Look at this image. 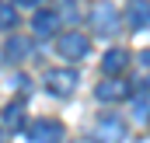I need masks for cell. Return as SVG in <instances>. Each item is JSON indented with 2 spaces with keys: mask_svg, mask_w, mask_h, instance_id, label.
I'll return each mask as SVG.
<instances>
[{
  "mask_svg": "<svg viewBox=\"0 0 150 143\" xmlns=\"http://www.w3.org/2000/svg\"><path fill=\"white\" fill-rule=\"evenodd\" d=\"M87 21H91V28H94L98 35H115V28H119V11H115V4H108V0H98V4H91Z\"/></svg>",
  "mask_w": 150,
  "mask_h": 143,
  "instance_id": "1",
  "label": "cell"
},
{
  "mask_svg": "<svg viewBox=\"0 0 150 143\" xmlns=\"http://www.w3.org/2000/svg\"><path fill=\"white\" fill-rule=\"evenodd\" d=\"M45 91L52 94V98H74L77 91V70H49L45 73Z\"/></svg>",
  "mask_w": 150,
  "mask_h": 143,
  "instance_id": "2",
  "label": "cell"
},
{
  "mask_svg": "<svg viewBox=\"0 0 150 143\" xmlns=\"http://www.w3.org/2000/svg\"><path fill=\"white\" fill-rule=\"evenodd\" d=\"M87 49H91V42H87V35H80V32H63V35L56 38V52L63 59H84Z\"/></svg>",
  "mask_w": 150,
  "mask_h": 143,
  "instance_id": "3",
  "label": "cell"
},
{
  "mask_svg": "<svg viewBox=\"0 0 150 143\" xmlns=\"http://www.w3.org/2000/svg\"><path fill=\"white\" fill-rule=\"evenodd\" d=\"M94 98L98 101H122V98H129V84L122 80V77H105V80H98V87H94Z\"/></svg>",
  "mask_w": 150,
  "mask_h": 143,
  "instance_id": "4",
  "label": "cell"
},
{
  "mask_svg": "<svg viewBox=\"0 0 150 143\" xmlns=\"http://www.w3.org/2000/svg\"><path fill=\"white\" fill-rule=\"evenodd\" d=\"M28 136H32V143H59L63 140V126L56 119H38V122H32Z\"/></svg>",
  "mask_w": 150,
  "mask_h": 143,
  "instance_id": "5",
  "label": "cell"
},
{
  "mask_svg": "<svg viewBox=\"0 0 150 143\" xmlns=\"http://www.w3.org/2000/svg\"><path fill=\"white\" fill-rule=\"evenodd\" d=\"M122 136H126V126H122L119 115H105V119L98 122V140L101 143H119Z\"/></svg>",
  "mask_w": 150,
  "mask_h": 143,
  "instance_id": "6",
  "label": "cell"
},
{
  "mask_svg": "<svg viewBox=\"0 0 150 143\" xmlns=\"http://www.w3.org/2000/svg\"><path fill=\"white\" fill-rule=\"evenodd\" d=\"M126 21H129V28H147L150 25V0H129L126 4Z\"/></svg>",
  "mask_w": 150,
  "mask_h": 143,
  "instance_id": "7",
  "label": "cell"
},
{
  "mask_svg": "<svg viewBox=\"0 0 150 143\" xmlns=\"http://www.w3.org/2000/svg\"><path fill=\"white\" fill-rule=\"evenodd\" d=\"M32 28H35L38 38L56 35V28H59V14H56V11H38L35 18H32Z\"/></svg>",
  "mask_w": 150,
  "mask_h": 143,
  "instance_id": "8",
  "label": "cell"
},
{
  "mask_svg": "<svg viewBox=\"0 0 150 143\" xmlns=\"http://www.w3.org/2000/svg\"><path fill=\"white\" fill-rule=\"evenodd\" d=\"M126 67H129V52H126V49H108V52H105V59H101L105 77H119Z\"/></svg>",
  "mask_w": 150,
  "mask_h": 143,
  "instance_id": "9",
  "label": "cell"
},
{
  "mask_svg": "<svg viewBox=\"0 0 150 143\" xmlns=\"http://www.w3.org/2000/svg\"><path fill=\"white\" fill-rule=\"evenodd\" d=\"M28 52H32V42H28V38H21V35L7 38V45H4V59H7V63H21Z\"/></svg>",
  "mask_w": 150,
  "mask_h": 143,
  "instance_id": "10",
  "label": "cell"
},
{
  "mask_svg": "<svg viewBox=\"0 0 150 143\" xmlns=\"http://www.w3.org/2000/svg\"><path fill=\"white\" fill-rule=\"evenodd\" d=\"M4 122H7V129H18L25 122V101H14V105L4 108Z\"/></svg>",
  "mask_w": 150,
  "mask_h": 143,
  "instance_id": "11",
  "label": "cell"
},
{
  "mask_svg": "<svg viewBox=\"0 0 150 143\" xmlns=\"http://www.w3.org/2000/svg\"><path fill=\"white\" fill-rule=\"evenodd\" d=\"M14 25H18L14 4H0V28H14Z\"/></svg>",
  "mask_w": 150,
  "mask_h": 143,
  "instance_id": "12",
  "label": "cell"
},
{
  "mask_svg": "<svg viewBox=\"0 0 150 143\" xmlns=\"http://www.w3.org/2000/svg\"><path fill=\"white\" fill-rule=\"evenodd\" d=\"M133 112H136V119H147V115H150V94L136 98V108H133Z\"/></svg>",
  "mask_w": 150,
  "mask_h": 143,
  "instance_id": "13",
  "label": "cell"
},
{
  "mask_svg": "<svg viewBox=\"0 0 150 143\" xmlns=\"http://www.w3.org/2000/svg\"><path fill=\"white\" fill-rule=\"evenodd\" d=\"M140 63H143V67H150V49H143V52H140Z\"/></svg>",
  "mask_w": 150,
  "mask_h": 143,
  "instance_id": "14",
  "label": "cell"
},
{
  "mask_svg": "<svg viewBox=\"0 0 150 143\" xmlns=\"http://www.w3.org/2000/svg\"><path fill=\"white\" fill-rule=\"evenodd\" d=\"M14 4H18V7H35L38 0H14Z\"/></svg>",
  "mask_w": 150,
  "mask_h": 143,
  "instance_id": "15",
  "label": "cell"
},
{
  "mask_svg": "<svg viewBox=\"0 0 150 143\" xmlns=\"http://www.w3.org/2000/svg\"><path fill=\"white\" fill-rule=\"evenodd\" d=\"M4 140H7V136H4V129H0V143H4Z\"/></svg>",
  "mask_w": 150,
  "mask_h": 143,
  "instance_id": "16",
  "label": "cell"
},
{
  "mask_svg": "<svg viewBox=\"0 0 150 143\" xmlns=\"http://www.w3.org/2000/svg\"><path fill=\"white\" fill-rule=\"evenodd\" d=\"M147 91H150V80H147Z\"/></svg>",
  "mask_w": 150,
  "mask_h": 143,
  "instance_id": "17",
  "label": "cell"
}]
</instances>
